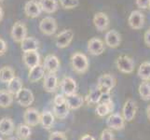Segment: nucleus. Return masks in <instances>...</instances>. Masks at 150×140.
<instances>
[{
    "label": "nucleus",
    "instance_id": "nucleus-23",
    "mask_svg": "<svg viewBox=\"0 0 150 140\" xmlns=\"http://www.w3.org/2000/svg\"><path fill=\"white\" fill-rule=\"evenodd\" d=\"M39 47V42L38 39L32 37H26L22 42H21V49L23 53L25 51H32V50H38Z\"/></svg>",
    "mask_w": 150,
    "mask_h": 140
},
{
    "label": "nucleus",
    "instance_id": "nucleus-35",
    "mask_svg": "<svg viewBox=\"0 0 150 140\" xmlns=\"http://www.w3.org/2000/svg\"><path fill=\"white\" fill-rule=\"evenodd\" d=\"M59 1L61 6L66 9H75L79 5V0H59Z\"/></svg>",
    "mask_w": 150,
    "mask_h": 140
},
{
    "label": "nucleus",
    "instance_id": "nucleus-15",
    "mask_svg": "<svg viewBox=\"0 0 150 140\" xmlns=\"http://www.w3.org/2000/svg\"><path fill=\"white\" fill-rule=\"evenodd\" d=\"M42 12V9L37 0H29L24 5V13L29 18H38Z\"/></svg>",
    "mask_w": 150,
    "mask_h": 140
},
{
    "label": "nucleus",
    "instance_id": "nucleus-8",
    "mask_svg": "<svg viewBox=\"0 0 150 140\" xmlns=\"http://www.w3.org/2000/svg\"><path fill=\"white\" fill-rule=\"evenodd\" d=\"M106 126L111 130L120 131L125 127V120L120 113H112L106 119Z\"/></svg>",
    "mask_w": 150,
    "mask_h": 140
},
{
    "label": "nucleus",
    "instance_id": "nucleus-5",
    "mask_svg": "<svg viewBox=\"0 0 150 140\" xmlns=\"http://www.w3.org/2000/svg\"><path fill=\"white\" fill-rule=\"evenodd\" d=\"M138 110V107L136 102L132 99H128L122 107V117L125 120V122H131L134 120L136 116V113Z\"/></svg>",
    "mask_w": 150,
    "mask_h": 140
},
{
    "label": "nucleus",
    "instance_id": "nucleus-22",
    "mask_svg": "<svg viewBox=\"0 0 150 140\" xmlns=\"http://www.w3.org/2000/svg\"><path fill=\"white\" fill-rule=\"evenodd\" d=\"M45 68L42 65H38L32 68L29 69V74H28V80H30V82H38L41 79H43L45 76Z\"/></svg>",
    "mask_w": 150,
    "mask_h": 140
},
{
    "label": "nucleus",
    "instance_id": "nucleus-29",
    "mask_svg": "<svg viewBox=\"0 0 150 140\" xmlns=\"http://www.w3.org/2000/svg\"><path fill=\"white\" fill-rule=\"evenodd\" d=\"M23 86V80H21L19 77L15 76L11 80L8 82V90L7 91L9 93H11L12 95H15L21 89H22Z\"/></svg>",
    "mask_w": 150,
    "mask_h": 140
},
{
    "label": "nucleus",
    "instance_id": "nucleus-40",
    "mask_svg": "<svg viewBox=\"0 0 150 140\" xmlns=\"http://www.w3.org/2000/svg\"><path fill=\"white\" fill-rule=\"evenodd\" d=\"M7 49H8V45L6 43V41L0 38V56H2L6 53Z\"/></svg>",
    "mask_w": 150,
    "mask_h": 140
},
{
    "label": "nucleus",
    "instance_id": "nucleus-1",
    "mask_svg": "<svg viewBox=\"0 0 150 140\" xmlns=\"http://www.w3.org/2000/svg\"><path fill=\"white\" fill-rule=\"evenodd\" d=\"M71 65L77 74H84L89 69V59L82 53H75L71 56Z\"/></svg>",
    "mask_w": 150,
    "mask_h": 140
},
{
    "label": "nucleus",
    "instance_id": "nucleus-7",
    "mask_svg": "<svg viewBox=\"0 0 150 140\" xmlns=\"http://www.w3.org/2000/svg\"><path fill=\"white\" fill-rule=\"evenodd\" d=\"M144 22H146V17H144V14L141 10H133L128 18L129 25L132 29L134 30L142 29L144 25Z\"/></svg>",
    "mask_w": 150,
    "mask_h": 140
},
{
    "label": "nucleus",
    "instance_id": "nucleus-27",
    "mask_svg": "<svg viewBox=\"0 0 150 140\" xmlns=\"http://www.w3.org/2000/svg\"><path fill=\"white\" fill-rule=\"evenodd\" d=\"M42 11L51 14L58 9V1L57 0H38Z\"/></svg>",
    "mask_w": 150,
    "mask_h": 140
},
{
    "label": "nucleus",
    "instance_id": "nucleus-42",
    "mask_svg": "<svg viewBox=\"0 0 150 140\" xmlns=\"http://www.w3.org/2000/svg\"><path fill=\"white\" fill-rule=\"evenodd\" d=\"M79 140H95V138L92 136H91V134H84V136H82Z\"/></svg>",
    "mask_w": 150,
    "mask_h": 140
},
{
    "label": "nucleus",
    "instance_id": "nucleus-24",
    "mask_svg": "<svg viewBox=\"0 0 150 140\" xmlns=\"http://www.w3.org/2000/svg\"><path fill=\"white\" fill-rule=\"evenodd\" d=\"M54 115L51 111L45 110L40 114V124L46 130H50L54 124Z\"/></svg>",
    "mask_w": 150,
    "mask_h": 140
},
{
    "label": "nucleus",
    "instance_id": "nucleus-45",
    "mask_svg": "<svg viewBox=\"0 0 150 140\" xmlns=\"http://www.w3.org/2000/svg\"><path fill=\"white\" fill-rule=\"evenodd\" d=\"M7 140H18L16 137H9V138H8Z\"/></svg>",
    "mask_w": 150,
    "mask_h": 140
},
{
    "label": "nucleus",
    "instance_id": "nucleus-28",
    "mask_svg": "<svg viewBox=\"0 0 150 140\" xmlns=\"http://www.w3.org/2000/svg\"><path fill=\"white\" fill-rule=\"evenodd\" d=\"M15 132H16V136L20 140H27L31 137V134H32L31 127L25 123H20L15 129Z\"/></svg>",
    "mask_w": 150,
    "mask_h": 140
},
{
    "label": "nucleus",
    "instance_id": "nucleus-20",
    "mask_svg": "<svg viewBox=\"0 0 150 140\" xmlns=\"http://www.w3.org/2000/svg\"><path fill=\"white\" fill-rule=\"evenodd\" d=\"M65 103L70 110H76L83 106L84 97H82L79 95H76V93H74V95L65 96Z\"/></svg>",
    "mask_w": 150,
    "mask_h": 140
},
{
    "label": "nucleus",
    "instance_id": "nucleus-33",
    "mask_svg": "<svg viewBox=\"0 0 150 140\" xmlns=\"http://www.w3.org/2000/svg\"><path fill=\"white\" fill-rule=\"evenodd\" d=\"M139 95L144 101H149L150 100V82L149 81H143L139 85L138 88Z\"/></svg>",
    "mask_w": 150,
    "mask_h": 140
},
{
    "label": "nucleus",
    "instance_id": "nucleus-25",
    "mask_svg": "<svg viewBox=\"0 0 150 140\" xmlns=\"http://www.w3.org/2000/svg\"><path fill=\"white\" fill-rule=\"evenodd\" d=\"M69 108L67 107L66 103L61 104H53V109L52 113L54 117L60 119V120H64L69 114Z\"/></svg>",
    "mask_w": 150,
    "mask_h": 140
},
{
    "label": "nucleus",
    "instance_id": "nucleus-44",
    "mask_svg": "<svg viewBox=\"0 0 150 140\" xmlns=\"http://www.w3.org/2000/svg\"><path fill=\"white\" fill-rule=\"evenodd\" d=\"M3 16H4V11H3L2 8L0 7V22H1V21H2V19H3Z\"/></svg>",
    "mask_w": 150,
    "mask_h": 140
},
{
    "label": "nucleus",
    "instance_id": "nucleus-10",
    "mask_svg": "<svg viewBox=\"0 0 150 140\" xmlns=\"http://www.w3.org/2000/svg\"><path fill=\"white\" fill-rule=\"evenodd\" d=\"M57 27L58 25L56 20L52 17H45L39 23V30L46 36L53 35L56 32Z\"/></svg>",
    "mask_w": 150,
    "mask_h": 140
},
{
    "label": "nucleus",
    "instance_id": "nucleus-47",
    "mask_svg": "<svg viewBox=\"0 0 150 140\" xmlns=\"http://www.w3.org/2000/svg\"><path fill=\"white\" fill-rule=\"evenodd\" d=\"M148 8H149V9H150V4H149V7H148Z\"/></svg>",
    "mask_w": 150,
    "mask_h": 140
},
{
    "label": "nucleus",
    "instance_id": "nucleus-11",
    "mask_svg": "<svg viewBox=\"0 0 150 140\" xmlns=\"http://www.w3.org/2000/svg\"><path fill=\"white\" fill-rule=\"evenodd\" d=\"M24 123L30 127H35L40 123V113L34 107H27L23 113Z\"/></svg>",
    "mask_w": 150,
    "mask_h": 140
},
{
    "label": "nucleus",
    "instance_id": "nucleus-39",
    "mask_svg": "<svg viewBox=\"0 0 150 140\" xmlns=\"http://www.w3.org/2000/svg\"><path fill=\"white\" fill-rule=\"evenodd\" d=\"M112 102L111 92H102L99 103H110Z\"/></svg>",
    "mask_w": 150,
    "mask_h": 140
},
{
    "label": "nucleus",
    "instance_id": "nucleus-26",
    "mask_svg": "<svg viewBox=\"0 0 150 140\" xmlns=\"http://www.w3.org/2000/svg\"><path fill=\"white\" fill-rule=\"evenodd\" d=\"M114 109V103L113 101L110 103H98L95 108L96 115L101 118L107 116Z\"/></svg>",
    "mask_w": 150,
    "mask_h": 140
},
{
    "label": "nucleus",
    "instance_id": "nucleus-9",
    "mask_svg": "<svg viewBox=\"0 0 150 140\" xmlns=\"http://www.w3.org/2000/svg\"><path fill=\"white\" fill-rule=\"evenodd\" d=\"M74 38V32L71 29H65L57 35L55 43L56 46L60 49H64L68 47Z\"/></svg>",
    "mask_w": 150,
    "mask_h": 140
},
{
    "label": "nucleus",
    "instance_id": "nucleus-37",
    "mask_svg": "<svg viewBox=\"0 0 150 140\" xmlns=\"http://www.w3.org/2000/svg\"><path fill=\"white\" fill-rule=\"evenodd\" d=\"M49 140H67V136L64 132L54 131L50 134Z\"/></svg>",
    "mask_w": 150,
    "mask_h": 140
},
{
    "label": "nucleus",
    "instance_id": "nucleus-32",
    "mask_svg": "<svg viewBox=\"0 0 150 140\" xmlns=\"http://www.w3.org/2000/svg\"><path fill=\"white\" fill-rule=\"evenodd\" d=\"M14 101L13 95L9 93L8 91L2 90L0 91V107L7 108L12 105Z\"/></svg>",
    "mask_w": 150,
    "mask_h": 140
},
{
    "label": "nucleus",
    "instance_id": "nucleus-19",
    "mask_svg": "<svg viewBox=\"0 0 150 140\" xmlns=\"http://www.w3.org/2000/svg\"><path fill=\"white\" fill-rule=\"evenodd\" d=\"M105 43L109 48H117L121 43L120 35L116 30H109L105 33Z\"/></svg>",
    "mask_w": 150,
    "mask_h": 140
},
{
    "label": "nucleus",
    "instance_id": "nucleus-36",
    "mask_svg": "<svg viewBox=\"0 0 150 140\" xmlns=\"http://www.w3.org/2000/svg\"><path fill=\"white\" fill-rule=\"evenodd\" d=\"M100 140H115V136H114L111 129H103L101 133Z\"/></svg>",
    "mask_w": 150,
    "mask_h": 140
},
{
    "label": "nucleus",
    "instance_id": "nucleus-48",
    "mask_svg": "<svg viewBox=\"0 0 150 140\" xmlns=\"http://www.w3.org/2000/svg\"><path fill=\"white\" fill-rule=\"evenodd\" d=\"M3 1V0H0V2H2Z\"/></svg>",
    "mask_w": 150,
    "mask_h": 140
},
{
    "label": "nucleus",
    "instance_id": "nucleus-34",
    "mask_svg": "<svg viewBox=\"0 0 150 140\" xmlns=\"http://www.w3.org/2000/svg\"><path fill=\"white\" fill-rule=\"evenodd\" d=\"M101 95H102V92L96 86V88L90 91L89 95H87V101L90 104H98L100 101Z\"/></svg>",
    "mask_w": 150,
    "mask_h": 140
},
{
    "label": "nucleus",
    "instance_id": "nucleus-17",
    "mask_svg": "<svg viewBox=\"0 0 150 140\" xmlns=\"http://www.w3.org/2000/svg\"><path fill=\"white\" fill-rule=\"evenodd\" d=\"M23 61L26 67L30 69L40 64V55L38 50L25 51L23 54Z\"/></svg>",
    "mask_w": 150,
    "mask_h": 140
},
{
    "label": "nucleus",
    "instance_id": "nucleus-43",
    "mask_svg": "<svg viewBox=\"0 0 150 140\" xmlns=\"http://www.w3.org/2000/svg\"><path fill=\"white\" fill-rule=\"evenodd\" d=\"M146 116H147V119L150 121V105L147 106L146 107Z\"/></svg>",
    "mask_w": 150,
    "mask_h": 140
},
{
    "label": "nucleus",
    "instance_id": "nucleus-2",
    "mask_svg": "<svg viewBox=\"0 0 150 140\" xmlns=\"http://www.w3.org/2000/svg\"><path fill=\"white\" fill-rule=\"evenodd\" d=\"M16 102L21 107H29L35 101V96L33 92L29 90L28 88H22L16 95H15Z\"/></svg>",
    "mask_w": 150,
    "mask_h": 140
},
{
    "label": "nucleus",
    "instance_id": "nucleus-18",
    "mask_svg": "<svg viewBox=\"0 0 150 140\" xmlns=\"http://www.w3.org/2000/svg\"><path fill=\"white\" fill-rule=\"evenodd\" d=\"M58 77L56 76V73H47L44 76V82L43 88L46 92H53L56 91L58 87Z\"/></svg>",
    "mask_w": 150,
    "mask_h": 140
},
{
    "label": "nucleus",
    "instance_id": "nucleus-41",
    "mask_svg": "<svg viewBox=\"0 0 150 140\" xmlns=\"http://www.w3.org/2000/svg\"><path fill=\"white\" fill-rule=\"evenodd\" d=\"M144 43H146V45L150 48V28L148 30H146V33H144Z\"/></svg>",
    "mask_w": 150,
    "mask_h": 140
},
{
    "label": "nucleus",
    "instance_id": "nucleus-12",
    "mask_svg": "<svg viewBox=\"0 0 150 140\" xmlns=\"http://www.w3.org/2000/svg\"><path fill=\"white\" fill-rule=\"evenodd\" d=\"M105 50L103 41L98 38H92L88 42V51L93 56L101 55Z\"/></svg>",
    "mask_w": 150,
    "mask_h": 140
},
{
    "label": "nucleus",
    "instance_id": "nucleus-16",
    "mask_svg": "<svg viewBox=\"0 0 150 140\" xmlns=\"http://www.w3.org/2000/svg\"><path fill=\"white\" fill-rule=\"evenodd\" d=\"M93 24L99 32H105L109 27L110 21L105 13L97 12L93 17Z\"/></svg>",
    "mask_w": 150,
    "mask_h": 140
},
{
    "label": "nucleus",
    "instance_id": "nucleus-6",
    "mask_svg": "<svg viewBox=\"0 0 150 140\" xmlns=\"http://www.w3.org/2000/svg\"><path fill=\"white\" fill-rule=\"evenodd\" d=\"M11 38L12 39L17 43H21L22 41L27 37V27L23 22H18L15 23L12 25L11 28Z\"/></svg>",
    "mask_w": 150,
    "mask_h": 140
},
{
    "label": "nucleus",
    "instance_id": "nucleus-46",
    "mask_svg": "<svg viewBox=\"0 0 150 140\" xmlns=\"http://www.w3.org/2000/svg\"><path fill=\"white\" fill-rule=\"evenodd\" d=\"M0 140H3V138H1V137H0Z\"/></svg>",
    "mask_w": 150,
    "mask_h": 140
},
{
    "label": "nucleus",
    "instance_id": "nucleus-13",
    "mask_svg": "<svg viewBox=\"0 0 150 140\" xmlns=\"http://www.w3.org/2000/svg\"><path fill=\"white\" fill-rule=\"evenodd\" d=\"M43 66L47 73H56L60 69V60L54 54H49L45 57Z\"/></svg>",
    "mask_w": 150,
    "mask_h": 140
},
{
    "label": "nucleus",
    "instance_id": "nucleus-31",
    "mask_svg": "<svg viewBox=\"0 0 150 140\" xmlns=\"http://www.w3.org/2000/svg\"><path fill=\"white\" fill-rule=\"evenodd\" d=\"M138 77L143 81L150 80V62H144L140 65L137 71Z\"/></svg>",
    "mask_w": 150,
    "mask_h": 140
},
{
    "label": "nucleus",
    "instance_id": "nucleus-14",
    "mask_svg": "<svg viewBox=\"0 0 150 140\" xmlns=\"http://www.w3.org/2000/svg\"><path fill=\"white\" fill-rule=\"evenodd\" d=\"M61 90L63 92V93L67 96V95H74L76 92V80L71 77H64L63 80H61Z\"/></svg>",
    "mask_w": 150,
    "mask_h": 140
},
{
    "label": "nucleus",
    "instance_id": "nucleus-3",
    "mask_svg": "<svg viewBox=\"0 0 150 140\" xmlns=\"http://www.w3.org/2000/svg\"><path fill=\"white\" fill-rule=\"evenodd\" d=\"M117 80L111 74H103L98 77L97 87L102 92H111L113 88L116 86Z\"/></svg>",
    "mask_w": 150,
    "mask_h": 140
},
{
    "label": "nucleus",
    "instance_id": "nucleus-30",
    "mask_svg": "<svg viewBox=\"0 0 150 140\" xmlns=\"http://www.w3.org/2000/svg\"><path fill=\"white\" fill-rule=\"evenodd\" d=\"M15 77V72L12 67L3 66L0 68V81L3 83H8Z\"/></svg>",
    "mask_w": 150,
    "mask_h": 140
},
{
    "label": "nucleus",
    "instance_id": "nucleus-4",
    "mask_svg": "<svg viewBox=\"0 0 150 140\" xmlns=\"http://www.w3.org/2000/svg\"><path fill=\"white\" fill-rule=\"evenodd\" d=\"M117 68L121 73L124 74H132L134 70V62L133 60L127 55H120L116 60Z\"/></svg>",
    "mask_w": 150,
    "mask_h": 140
},
{
    "label": "nucleus",
    "instance_id": "nucleus-21",
    "mask_svg": "<svg viewBox=\"0 0 150 140\" xmlns=\"http://www.w3.org/2000/svg\"><path fill=\"white\" fill-rule=\"evenodd\" d=\"M15 131L14 122L10 118L4 117L0 120V134L3 136H8Z\"/></svg>",
    "mask_w": 150,
    "mask_h": 140
},
{
    "label": "nucleus",
    "instance_id": "nucleus-38",
    "mask_svg": "<svg viewBox=\"0 0 150 140\" xmlns=\"http://www.w3.org/2000/svg\"><path fill=\"white\" fill-rule=\"evenodd\" d=\"M136 6L141 9H146L149 7L150 0H135Z\"/></svg>",
    "mask_w": 150,
    "mask_h": 140
}]
</instances>
